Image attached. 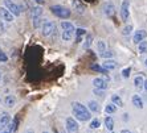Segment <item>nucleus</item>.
<instances>
[{"instance_id": "a18cd8bd", "label": "nucleus", "mask_w": 147, "mask_h": 133, "mask_svg": "<svg viewBox=\"0 0 147 133\" xmlns=\"http://www.w3.org/2000/svg\"><path fill=\"white\" fill-rule=\"evenodd\" d=\"M0 51H1V49H0Z\"/></svg>"}, {"instance_id": "ddd939ff", "label": "nucleus", "mask_w": 147, "mask_h": 133, "mask_svg": "<svg viewBox=\"0 0 147 133\" xmlns=\"http://www.w3.org/2000/svg\"><path fill=\"white\" fill-rule=\"evenodd\" d=\"M73 7H74V9L77 11L78 13H84V12H85V9H86L85 4L82 3L81 0H74V1H73Z\"/></svg>"}, {"instance_id": "b1692460", "label": "nucleus", "mask_w": 147, "mask_h": 133, "mask_svg": "<svg viewBox=\"0 0 147 133\" xmlns=\"http://www.w3.org/2000/svg\"><path fill=\"white\" fill-rule=\"evenodd\" d=\"M105 112L106 113H115L117 112V106L115 104H113V103H111V104H107L106 106V108H105Z\"/></svg>"}, {"instance_id": "f257e3e1", "label": "nucleus", "mask_w": 147, "mask_h": 133, "mask_svg": "<svg viewBox=\"0 0 147 133\" xmlns=\"http://www.w3.org/2000/svg\"><path fill=\"white\" fill-rule=\"evenodd\" d=\"M72 111H73V115L76 116V119L80 120V121H89L90 117H92L89 109L78 102L72 103Z\"/></svg>"}, {"instance_id": "6ab92c4d", "label": "nucleus", "mask_w": 147, "mask_h": 133, "mask_svg": "<svg viewBox=\"0 0 147 133\" xmlns=\"http://www.w3.org/2000/svg\"><path fill=\"white\" fill-rule=\"evenodd\" d=\"M111 103H113V104H115L117 107H123V102H122V99H121L118 95H113V96H111Z\"/></svg>"}, {"instance_id": "c85d7f7f", "label": "nucleus", "mask_w": 147, "mask_h": 133, "mask_svg": "<svg viewBox=\"0 0 147 133\" xmlns=\"http://www.w3.org/2000/svg\"><path fill=\"white\" fill-rule=\"evenodd\" d=\"M61 28H62V29H76L74 25H73L72 23H68V21L61 23Z\"/></svg>"}, {"instance_id": "2f4dec72", "label": "nucleus", "mask_w": 147, "mask_h": 133, "mask_svg": "<svg viewBox=\"0 0 147 133\" xmlns=\"http://www.w3.org/2000/svg\"><path fill=\"white\" fill-rule=\"evenodd\" d=\"M98 126H99V120L94 119V120L90 121V128H92V129H96V128H98Z\"/></svg>"}, {"instance_id": "c03bdc74", "label": "nucleus", "mask_w": 147, "mask_h": 133, "mask_svg": "<svg viewBox=\"0 0 147 133\" xmlns=\"http://www.w3.org/2000/svg\"><path fill=\"white\" fill-rule=\"evenodd\" d=\"M44 133H48V132H44Z\"/></svg>"}, {"instance_id": "aec40b11", "label": "nucleus", "mask_w": 147, "mask_h": 133, "mask_svg": "<svg viewBox=\"0 0 147 133\" xmlns=\"http://www.w3.org/2000/svg\"><path fill=\"white\" fill-rule=\"evenodd\" d=\"M89 111H92V112H99V106H98V103L97 102H89Z\"/></svg>"}, {"instance_id": "39448f33", "label": "nucleus", "mask_w": 147, "mask_h": 133, "mask_svg": "<svg viewBox=\"0 0 147 133\" xmlns=\"http://www.w3.org/2000/svg\"><path fill=\"white\" fill-rule=\"evenodd\" d=\"M56 32V25L53 21H44L42 23V34L45 37H49Z\"/></svg>"}, {"instance_id": "a878e982", "label": "nucleus", "mask_w": 147, "mask_h": 133, "mask_svg": "<svg viewBox=\"0 0 147 133\" xmlns=\"http://www.w3.org/2000/svg\"><path fill=\"white\" fill-rule=\"evenodd\" d=\"M15 102H16V99H15V96L8 95L7 98H5V104H7L8 107H13V106H15Z\"/></svg>"}, {"instance_id": "ea45409f", "label": "nucleus", "mask_w": 147, "mask_h": 133, "mask_svg": "<svg viewBox=\"0 0 147 133\" xmlns=\"http://www.w3.org/2000/svg\"><path fill=\"white\" fill-rule=\"evenodd\" d=\"M27 133H32V130H29V132H27Z\"/></svg>"}, {"instance_id": "0eeeda50", "label": "nucleus", "mask_w": 147, "mask_h": 133, "mask_svg": "<svg viewBox=\"0 0 147 133\" xmlns=\"http://www.w3.org/2000/svg\"><path fill=\"white\" fill-rule=\"evenodd\" d=\"M66 130L68 133H78V124L73 117L66 119Z\"/></svg>"}, {"instance_id": "37998d69", "label": "nucleus", "mask_w": 147, "mask_h": 133, "mask_svg": "<svg viewBox=\"0 0 147 133\" xmlns=\"http://www.w3.org/2000/svg\"><path fill=\"white\" fill-rule=\"evenodd\" d=\"M110 133H114V132H110Z\"/></svg>"}, {"instance_id": "4468645a", "label": "nucleus", "mask_w": 147, "mask_h": 133, "mask_svg": "<svg viewBox=\"0 0 147 133\" xmlns=\"http://www.w3.org/2000/svg\"><path fill=\"white\" fill-rule=\"evenodd\" d=\"M102 66L106 68L107 71H110V70H114V68L117 67V62H115V61H110V59H107V61H105V62L102 63Z\"/></svg>"}, {"instance_id": "4be33fe9", "label": "nucleus", "mask_w": 147, "mask_h": 133, "mask_svg": "<svg viewBox=\"0 0 147 133\" xmlns=\"http://www.w3.org/2000/svg\"><path fill=\"white\" fill-rule=\"evenodd\" d=\"M143 82H144V79L142 78V76H137V78L134 79V84H135V87L139 90L143 87Z\"/></svg>"}, {"instance_id": "72a5a7b5", "label": "nucleus", "mask_w": 147, "mask_h": 133, "mask_svg": "<svg viewBox=\"0 0 147 133\" xmlns=\"http://www.w3.org/2000/svg\"><path fill=\"white\" fill-rule=\"evenodd\" d=\"M131 31H133V27H131V25H127V27L123 28V34H125V36H129Z\"/></svg>"}, {"instance_id": "7ed1b4c3", "label": "nucleus", "mask_w": 147, "mask_h": 133, "mask_svg": "<svg viewBox=\"0 0 147 133\" xmlns=\"http://www.w3.org/2000/svg\"><path fill=\"white\" fill-rule=\"evenodd\" d=\"M4 7L7 8L13 16H20L21 7L20 5H17V4H15L12 0H4Z\"/></svg>"}, {"instance_id": "7c9ffc66", "label": "nucleus", "mask_w": 147, "mask_h": 133, "mask_svg": "<svg viewBox=\"0 0 147 133\" xmlns=\"http://www.w3.org/2000/svg\"><path fill=\"white\" fill-rule=\"evenodd\" d=\"M130 72H131V68L130 67H126L125 70H122V76L127 79L129 76H130Z\"/></svg>"}, {"instance_id": "473e14b6", "label": "nucleus", "mask_w": 147, "mask_h": 133, "mask_svg": "<svg viewBox=\"0 0 147 133\" xmlns=\"http://www.w3.org/2000/svg\"><path fill=\"white\" fill-rule=\"evenodd\" d=\"M94 94H96L97 96H101V98H103V96H105V90L96 88V87H94Z\"/></svg>"}, {"instance_id": "cd10ccee", "label": "nucleus", "mask_w": 147, "mask_h": 133, "mask_svg": "<svg viewBox=\"0 0 147 133\" xmlns=\"http://www.w3.org/2000/svg\"><path fill=\"white\" fill-rule=\"evenodd\" d=\"M42 25V20H41V16L40 17H33V27L37 29Z\"/></svg>"}, {"instance_id": "412c9836", "label": "nucleus", "mask_w": 147, "mask_h": 133, "mask_svg": "<svg viewBox=\"0 0 147 133\" xmlns=\"http://www.w3.org/2000/svg\"><path fill=\"white\" fill-rule=\"evenodd\" d=\"M31 13H32V16H33V17H40L41 15H42V8L37 5V7L32 8V12H31Z\"/></svg>"}, {"instance_id": "f3484780", "label": "nucleus", "mask_w": 147, "mask_h": 133, "mask_svg": "<svg viewBox=\"0 0 147 133\" xmlns=\"http://www.w3.org/2000/svg\"><path fill=\"white\" fill-rule=\"evenodd\" d=\"M105 126H106L109 130H113V128H114L113 117H110V116H106V117H105Z\"/></svg>"}, {"instance_id": "393cba45", "label": "nucleus", "mask_w": 147, "mask_h": 133, "mask_svg": "<svg viewBox=\"0 0 147 133\" xmlns=\"http://www.w3.org/2000/svg\"><path fill=\"white\" fill-rule=\"evenodd\" d=\"M92 42H93V36L92 34H88V36H86V40H85V44H84V49H89Z\"/></svg>"}, {"instance_id": "6e6552de", "label": "nucleus", "mask_w": 147, "mask_h": 133, "mask_svg": "<svg viewBox=\"0 0 147 133\" xmlns=\"http://www.w3.org/2000/svg\"><path fill=\"white\" fill-rule=\"evenodd\" d=\"M0 17H1L4 21H7V23H12L15 19V16L11 13L5 7H0Z\"/></svg>"}, {"instance_id": "9b49d317", "label": "nucleus", "mask_w": 147, "mask_h": 133, "mask_svg": "<svg viewBox=\"0 0 147 133\" xmlns=\"http://www.w3.org/2000/svg\"><path fill=\"white\" fill-rule=\"evenodd\" d=\"M9 123H11V116L7 112H1V115H0V128H7Z\"/></svg>"}, {"instance_id": "a19ab883", "label": "nucleus", "mask_w": 147, "mask_h": 133, "mask_svg": "<svg viewBox=\"0 0 147 133\" xmlns=\"http://www.w3.org/2000/svg\"><path fill=\"white\" fill-rule=\"evenodd\" d=\"M146 66H147V59H146Z\"/></svg>"}, {"instance_id": "c9c22d12", "label": "nucleus", "mask_w": 147, "mask_h": 133, "mask_svg": "<svg viewBox=\"0 0 147 133\" xmlns=\"http://www.w3.org/2000/svg\"><path fill=\"white\" fill-rule=\"evenodd\" d=\"M143 87H144V90H146V91H147V79H146V80H144V82H143Z\"/></svg>"}, {"instance_id": "bb28decb", "label": "nucleus", "mask_w": 147, "mask_h": 133, "mask_svg": "<svg viewBox=\"0 0 147 133\" xmlns=\"http://www.w3.org/2000/svg\"><path fill=\"white\" fill-rule=\"evenodd\" d=\"M113 51H110V50H103V51H101V53H99V55H101V57H102V58H110V57H113Z\"/></svg>"}, {"instance_id": "9d476101", "label": "nucleus", "mask_w": 147, "mask_h": 133, "mask_svg": "<svg viewBox=\"0 0 147 133\" xmlns=\"http://www.w3.org/2000/svg\"><path fill=\"white\" fill-rule=\"evenodd\" d=\"M102 9L106 16H114V13H115V7L113 3H105L102 5Z\"/></svg>"}, {"instance_id": "f8f14e48", "label": "nucleus", "mask_w": 147, "mask_h": 133, "mask_svg": "<svg viewBox=\"0 0 147 133\" xmlns=\"http://www.w3.org/2000/svg\"><path fill=\"white\" fill-rule=\"evenodd\" d=\"M74 32L76 29H62V40L64 41H70Z\"/></svg>"}, {"instance_id": "2eb2a0df", "label": "nucleus", "mask_w": 147, "mask_h": 133, "mask_svg": "<svg viewBox=\"0 0 147 133\" xmlns=\"http://www.w3.org/2000/svg\"><path fill=\"white\" fill-rule=\"evenodd\" d=\"M133 104L137 107V108H139V109L143 108V102H142V99H140L138 95H134L133 96Z\"/></svg>"}, {"instance_id": "4c0bfd02", "label": "nucleus", "mask_w": 147, "mask_h": 133, "mask_svg": "<svg viewBox=\"0 0 147 133\" xmlns=\"http://www.w3.org/2000/svg\"><path fill=\"white\" fill-rule=\"evenodd\" d=\"M44 1H45V0H36V3H40V4H42Z\"/></svg>"}, {"instance_id": "c756f323", "label": "nucleus", "mask_w": 147, "mask_h": 133, "mask_svg": "<svg viewBox=\"0 0 147 133\" xmlns=\"http://www.w3.org/2000/svg\"><path fill=\"white\" fill-rule=\"evenodd\" d=\"M97 46H98V51L101 53V51L106 50V44L103 41H98V44H97Z\"/></svg>"}, {"instance_id": "f03ea898", "label": "nucleus", "mask_w": 147, "mask_h": 133, "mask_svg": "<svg viewBox=\"0 0 147 133\" xmlns=\"http://www.w3.org/2000/svg\"><path fill=\"white\" fill-rule=\"evenodd\" d=\"M51 11L56 17H60V19H68V17H70V13H72L70 9H68L64 5H52Z\"/></svg>"}, {"instance_id": "e433bc0d", "label": "nucleus", "mask_w": 147, "mask_h": 133, "mask_svg": "<svg viewBox=\"0 0 147 133\" xmlns=\"http://www.w3.org/2000/svg\"><path fill=\"white\" fill-rule=\"evenodd\" d=\"M121 133H131V132H130V130H127V129H123Z\"/></svg>"}, {"instance_id": "20e7f679", "label": "nucleus", "mask_w": 147, "mask_h": 133, "mask_svg": "<svg viewBox=\"0 0 147 133\" xmlns=\"http://www.w3.org/2000/svg\"><path fill=\"white\" fill-rule=\"evenodd\" d=\"M93 86L96 88H101V90H106L109 87V76L105 74V76L102 78H96L93 80Z\"/></svg>"}, {"instance_id": "f704fd0d", "label": "nucleus", "mask_w": 147, "mask_h": 133, "mask_svg": "<svg viewBox=\"0 0 147 133\" xmlns=\"http://www.w3.org/2000/svg\"><path fill=\"white\" fill-rule=\"evenodd\" d=\"M8 57L5 53H3V51H0V62H7Z\"/></svg>"}, {"instance_id": "1a4fd4ad", "label": "nucleus", "mask_w": 147, "mask_h": 133, "mask_svg": "<svg viewBox=\"0 0 147 133\" xmlns=\"http://www.w3.org/2000/svg\"><path fill=\"white\" fill-rule=\"evenodd\" d=\"M146 37H147V32L143 31V29H140V31H137L135 33H134L133 41H134V44H139V42L143 41Z\"/></svg>"}, {"instance_id": "58836bf2", "label": "nucleus", "mask_w": 147, "mask_h": 133, "mask_svg": "<svg viewBox=\"0 0 147 133\" xmlns=\"http://www.w3.org/2000/svg\"><path fill=\"white\" fill-rule=\"evenodd\" d=\"M1 133H12V132H11V130H8V129H7V130H4V132H1Z\"/></svg>"}, {"instance_id": "5701e85b", "label": "nucleus", "mask_w": 147, "mask_h": 133, "mask_svg": "<svg viewBox=\"0 0 147 133\" xmlns=\"http://www.w3.org/2000/svg\"><path fill=\"white\" fill-rule=\"evenodd\" d=\"M138 49H139V53L146 54V53H147V41H144V40H143V41H140Z\"/></svg>"}, {"instance_id": "a211bd4d", "label": "nucleus", "mask_w": 147, "mask_h": 133, "mask_svg": "<svg viewBox=\"0 0 147 133\" xmlns=\"http://www.w3.org/2000/svg\"><path fill=\"white\" fill-rule=\"evenodd\" d=\"M92 70L93 71H98V72H102V74H107V70L103 66H99V65H97V63H94V65H92Z\"/></svg>"}, {"instance_id": "79ce46f5", "label": "nucleus", "mask_w": 147, "mask_h": 133, "mask_svg": "<svg viewBox=\"0 0 147 133\" xmlns=\"http://www.w3.org/2000/svg\"><path fill=\"white\" fill-rule=\"evenodd\" d=\"M0 79H1V74H0Z\"/></svg>"}, {"instance_id": "dca6fc26", "label": "nucleus", "mask_w": 147, "mask_h": 133, "mask_svg": "<svg viewBox=\"0 0 147 133\" xmlns=\"http://www.w3.org/2000/svg\"><path fill=\"white\" fill-rule=\"evenodd\" d=\"M74 34L77 36V38H76V42H81V40H82V36H85L86 34V29H76V32H74Z\"/></svg>"}, {"instance_id": "423d86ee", "label": "nucleus", "mask_w": 147, "mask_h": 133, "mask_svg": "<svg viewBox=\"0 0 147 133\" xmlns=\"http://www.w3.org/2000/svg\"><path fill=\"white\" fill-rule=\"evenodd\" d=\"M130 15V1L129 0H123L122 5H121V17L123 21H126Z\"/></svg>"}]
</instances>
